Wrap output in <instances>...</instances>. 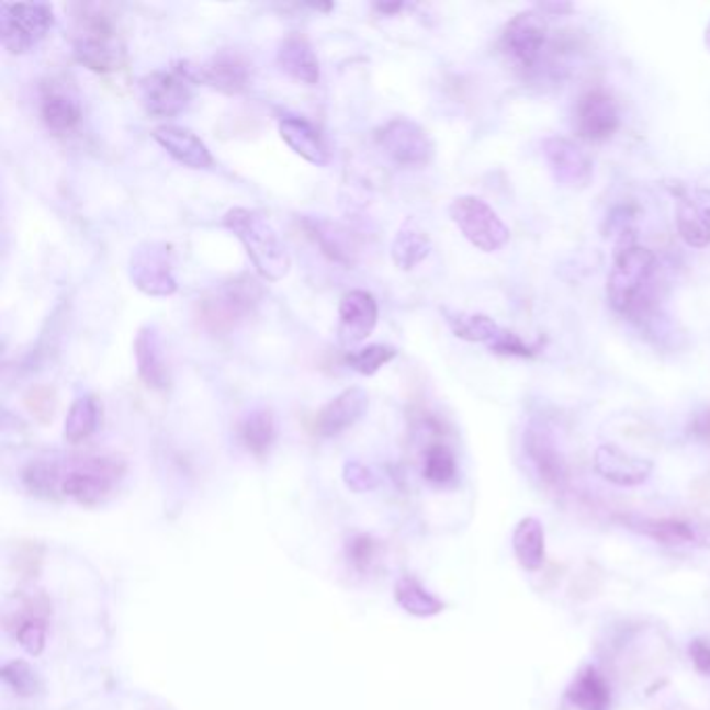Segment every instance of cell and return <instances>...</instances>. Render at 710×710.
<instances>
[{"mask_svg": "<svg viewBox=\"0 0 710 710\" xmlns=\"http://www.w3.org/2000/svg\"><path fill=\"white\" fill-rule=\"evenodd\" d=\"M140 101L146 113L157 120L176 117L192 101L190 80L180 71H153L140 80Z\"/></svg>", "mask_w": 710, "mask_h": 710, "instance_id": "7c38bea8", "label": "cell"}, {"mask_svg": "<svg viewBox=\"0 0 710 710\" xmlns=\"http://www.w3.org/2000/svg\"><path fill=\"white\" fill-rule=\"evenodd\" d=\"M617 519L631 531L642 533L665 546H696V544H700V533L691 523L681 521V519H650V517H635V515H621Z\"/></svg>", "mask_w": 710, "mask_h": 710, "instance_id": "7402d4cb", "label": "cell"}, {"mask_svg": "<svg viewBox=\"0 0 710 710\" xmlns=\"http://www.w3.org/2000/svg\"><path fill=\"white\" fill-rule=\"evenodd\" d=\"M224 225L244 244L257 273L267 282H280L290 273L292 257L263 213L236 206L225 213Z\"/></svg>", "mask_w": 710, "mask_h": 710, "instance_id": "3957f363", "label": "cell"}, {"mask_svg": "<svg viewBox=\"0 0 710 710\" xmlns=\"http://www.w3.org/2000/svg\"><path fill=\"white\" fill-rule=\"evenodd\" d=\"M398 350L394 346L371 345L346 354V365L352 367L361 375H375L380 369L394 361Z\"/></svg>", "mask_w": 710, "mask_h": 710, "instance_id": "e575fe53", "label": "cell"}, {"mask_svg": "<svg viewBox=\"0 0 710 710\" xmlns=\"http://www.w3.org/2000/svg\"><path fill=\"white\" fill-rule=\"evenodd\" d=\"M176 71L185 80L203 83L224 94H240L252 80L250 63L232 50H222L204 63L182 61Z\"/></svg>", "mask_w": 710, "mask_h": 710, "instance_id": "30bf717a", "label": "cell"}, {"mask_svg": "<svg viewBox=\"0 0 710 710\" xmlns=\"http://www.w3.org/2000/svg\"><path fill=\"white\" fill-rule=\"evenodd\" d=\"M621 125L619 106L609 92L596 88L579 97L575 106V129L588 143H605Z\"/></svg>", "mask_w": 710, "mask_h": 710, "instance_id": "4fadbf2b", "label": "cell"}, {"mask_svg": "<svg viewBox=\"0 0 710 710\" xmlns=\"http://www.w3.org/2000/svg\"><path fill=\"white\" fill-rule=\"evenodd\" d=\"M675 222H677L679 236L688 246L691 248L710 246L709 217L698 201H691L690 196H677Z\"/></svg>", "mask_w": 710, "mask_h": 710, "instance_id": "4dcf8cb0", "label": "cell"}, {"mask_svg": "<svg viewBox=\"0 0 710 710\" xmlns=\"http://www.w3.org/2000/svg\"><path fill=\"white\" fill-rule=\"evenodd\" d=\"M526 452H528L529 461L536 469V473L540 475V480L552 487V489H563L567 484V465L559 452V448L554 444V440L550 438L546 431L542 429H528L526 433Z\"/></svg>", "mask_w": 710, "mask_h": 710, "instance_id": "44dd1931", "label": "cell"}, {"mask_svg": "<svg viewBox=\"0 0 710 710\" xmlns=\"http://www.w3.org/2000/svg\"><path fill=\"white\" fill-rule=\"evenodd\" d=\"M305 227L308 236L322 248V252L329 261L345 267L354 264L359 250L354 238L346 227L327 219H306Z\"/></svg>", "mask_w": 710, "mask_h": 710, "instance_id": "d4e9b609", "label": "cell"}, {"mask_svg": "<svg viewBox=\"0 0 710 710\" xmlns=\"http://www.w3.org/2000/svg\"><path fill=\"white\" fill-rule=\"evenodd\" d=\"M2 681L21 698H32L41 694L44 684L38 670L25 661H11L2 667Z\"/></svg>", "mask_w": 710, "mask_h": 710, "instance_id": "d590c367", "label": "cell"}, {"mask_svg": "<svg viewBox=\"0 0 710 710\" xmlns=\"http://www.w3.org/2000/svg\"><path fill=\"white\" fill-rule=\"evenodd\" d=\"M153 138L161 144L176 161L190 169H211L215 162L209 146L194 132L180 125H159L153 129Z\"/></svg>", "mask_w": 710, "mask_h": 710, "instance_id": "ffe728a7", "label": "cell"}, {"mask_svg": "<svg viewBox=\"0 0 710 710\" xmlns=\"http://www.w3.org/2000/svg\"><path fill=\"white\" fill-rule=\"evenodd\" d=\"M544 159L549 162L550 171L554 182L571 188V190H584L591 183L594 167L588 155L567 138H546L542 143Z\"/></svg>", "mask_w": 710, "mask_h": 710, "instance_id": "5bb4252c", "label": "cell"}, {"mask_svg": "<svg viewBox=\"0 0 710 710\" xmlns=\"http://www.w3.org/2000/svg\"><path fill=\"white\" fill-rule=\"evenodd\" d=\"M129 280L146 296L167 298L178 292L173 252L165 243H144L129 257Z\"/></svg>", "mask_w": 710, "mask_h": 710, "instance_id": "9c48e42d", "label": "cell"}, {"mask_svg": "<svg viewBox=\"0 0 710 710\" xmlns=\"http://www.w3.org/2000/svg\"><path fill=\"white\" fill-rule=\"evenodd\" d=\"M394 598L401 609L406 610L413 617H421V619L436 617L447 609V605L438 596H433L429 589L424 588L413 577H403L396 582Z\"/></svg>", "mask_w": 710, "mask_h": 710, "instance_id": "1f68e13d", "label": "cell"}, {"mask_svg": "<svg viewBox=\"0 0 710 710\" xmlns=\"http://www.w3.org/2000/svg\"><path fill=\"white\" fill-rule=\"evenodd\" d=\"M690 658L694 669L710 679V642L709 640H694L690 644Z\"/></svg>", "mask_w": 710, "mask_h": 710, "instance_id": "60d3db41", "label": "cell"}, {"mask_svg": "<svg viewBox=\"0 0 710 710\" xmlns=\"http://www.w3.org/2000/svg\"><path fill=\"white\" fill-rule=\"evenodd\" d=\"M280 136L305 161L313 162L317 167H325L331 161V150L325 143L322 129L305 117H298V115L282 117L280 120Z\"/></svg>", "mask_w": 710, "mask_h": 710, "instance_id": "d6986e66", "label": "cell"}, {"mask_svg": "<svg viewBox=\"0 0 710 710\" xmlns=\"http://www.w3.org/2000/svg\"><path fill=\"white\" fill-rule=\"evenodd\" d=\"M41 117L44 125L55 134H67L81 122V104L78 97L57 83H50L41 99Z\"/></svg>", "mask_w": 710, "mask_h": 710, "instance_id": "cb8c5ba5", "label": "cell"}, {"mask_svg": "<svg viewBox=\"0 0 710 710\" xmlns=\"http://www.w3.org/2000/svg\"><path fill=\"white\" fill-rule=\"evenodd\" d=\"M447 322L457 338L477 345H494L503 331L500 325L482 313H447Z\"/></svg>", "mask_w": 710, "mask_h": 710, "instance_id": "d6a6232c", "label": "cell"}, {"mask_svg": "<svg viewBox=\"0 0 710 710\" xmlns=\"http://www.w3.org/2000/svg\"><path fill=\"white\" fill-rule=\"evenodd\" d=\"M565 698L577 710H610L612 705L609 681L591 665L577 673L565 691Z\"/></svg>", "mask_w": 710, "mask_h": 710, "instance_id": "4316f807", "label": "cell"}, {"mask_svg": "<svg viewBox=\"0 0 710 710\" xmlns=\"http://www.w3.org/2000/svg\"><path fill=\"white\" fill-rule=\"evenodd\" d=\"M546 46L549 21L542 9H529L515 15L500 36L503 55L523 74H533L540 67Z\"/></svg>", "mask_w": 710, "mask_h": 710, "instance_id": "52a82bcc", "label": "cell"}, {"mask_svg": "<svg viewBox=\"0 0 710 710\" xmlns=\"http://www.w3.org/2000/svg\"><path fill=\"white\" fill-rule=\"evenodd\" d=\"M278 65L292 80L315 86L322 78V65L315 48L301 34L288 36L278 48Z\"/></svg>", "mask_w": 710, "mask_h": 710, "instance_id": "603a6c76", "label": "cell"}, {"mask_svg": "<svg viewBox=\"0 0 710 710\" xmlns=\"http://www.w3.org/2000/svg\"><path fill=\"white\" fill-rule=\"evenodd\" d=\"M55 27V11L44 2H2L0 42L11 55H27Z\"/></svg>", "mask_w": 710, "mask_h": 710, "instance_id": "8992f818", "label": "cell"}, {"mask_svg": "<svg viewBox=\"0 0 710 710\" xmlns=\"http://www.w3.org/2000/svg\"><path fill=\"white\" fill-rule=\"evenodd\" d=\"M101 426V405L92 394L78 396L67 413L63 436L69 444L86 442Z\"/></svg>", "mask_w": 710, "mask_h": 710, "instance_id": "f546056e", "label": "cell"}, {"mask_svg": "<svg viewBox=\"0 0 710 710\" xmlns=\"http://www.w3.org/2000/svg\"><path fill=\"white\" fill-rule=\"evenodd\" d=\"M134 354H136L138 375L144 384L159 392L167 390L171 384V371L167 365L165 345L157 325L148 324L140 327L134 342Z\"/></svg>", "mask_w": 710, "mask_h": 710, "instance_id": "ac0fdd59", "label": "cell"}, {"mask_svg": "<svg viewBox=\"0 0 710 710\" xmlns=\"http://www.w3.org/2000/svg\"><path fill=\"white\" fill-rule=\"evenodd\" d=\"M369 408V394L363 387H348L331 398L315 415V433L322 438H336L354 426Z\"/></svg>", "mask_w": 710, "mask_h": 710, "instance_id": "e0dca14e", "label": "cell"}, {"mask_svg": "<svg viewBox=\"0 0 710 710\" xmlns=\"http://www.w3.org/2000/svg\"><path fill=\"white\" fill-rule=\"evenodd\" d=\"M338 340L345 348L361 345L367 340L380 319L377 301L367 290H350L346 292L338 308Z\"/></svg>", "mask_w": 710, "mask_h": 710, "instance_id": "9a60e30c", "label": "cell"}, {"mask_svg": "<svg viewBox=\"0 0 710 710\" xmlns=\"http://www.w3.org/2000/svg\"><path fill=\"white\" fill-rule=\"evenodd\" d=\"M74 57L94 74H113L127 63V46L117 23L102 4H78Z\"/></svg>", "mask_w": 710, "mask_h": 710, "instance_id": "7a4b0ae2", "label": "cell"}, {"mask_svg": "<svg viewBox=\"0 0 710 710\" xmlns=\"http://www.w3.org/2000/svg\"><path fill=\"white\" fill-rule=\"evenodd\" d=\"M512 552L519 567L536 573L546 563V533L540 519L526 517L512 531Z\"/></svg>", "mask_w": 710, "mask_h": 710, "instance_id": "484cf974", "label": "cell"}, {"mask_svg": "<svg viewBox=\"0 0 710 710\" xmlns=\"http://www.w3.org/2000/svg\"><path fill=\"white\" fill-rule=\"evenodd\" d=\"M489 348L498 354H510V357H531L533 354V348L526 345L515 331H508V329H503L500 336L496 338V342Z\"/></svg>", "mask_w": 710, "mask_h": 710, "instance_id": "ab89813d", "label": "cell"}, {"mask_svg": "<svg viewBox=\"0 0 710 710\" xmlns=\"http://www.w3.org/2000/svg\"><path fill=\"white\" fill-rule=\"evenodd\" d=\"M345 482L346 486L354 489V492H369V489L377 486L375 473L363 463H359V461L346 463Z\"/></svg>", "mask_w": 710, "mask_h": 710, "instance_id": "f35d334b", "label": "cell"}, {"mask_svg": "<svg viewBox=\"0 0 710 710\" xmlns=\"http://www.w3.org/2000/svg\"><path fill=\"white\" fill-rule=\"evenodd\" d=\"M594 469L602 480L615 486L633 487L649 482L654 463L650 459L630 454L619 447L602 444L594 452Z\"/></svg>", "mask_w": 710, "mask_h": 710, "instance_id": "2e32d148", "label": "cell"}, {"mask_svg": "<svg viewBox=\"0 0 710 710\" xmlns=\"http://www.w3.org/2000/svg\"><path fill=\"white\" fill-rule=\"evenodd\" d=\"M457 459L447 444H431L424 454V477L433 486H448L457 480Z\"/></svg>", "mask_w": 710, "mask_h": 710, "instance_id": "836d02e7", "label": "cell"}, {"mask_svg": "<svg viewBox=\"0 0 710 710\" xmlns=\"http://www.w3.org/2000/svg\"><path fill=\"white\" fill-rule=\"evenodd\" d=\"M278 438L275 415L269 408L250 410L238 424V440L250 454L263 459Z\"/></svg>", "mask_w": 710, "mask_h": 710, "instance_id": "83f0119b", "label": "cell"}, {"mask_svg": "<svg viewBox=\"0 0 710 710\" xmlns=\"http://www.w3.org/2000/svg\"><path fill=\"white\" fill-rule=\"evenodd\" d=\"M431 252V243L427 238L426 232L415 224L413 219L405 222V225L398 229L392 243V261L403 269L410 271L417 264L424 263Z\"/></svg>", "mask_w": 710, "mask_h": 710, "instance_id": "f1b7e54d", "label": "cell"}, {"mask_svg": "<svg viewBox=\"0 0 710 710\" xmlns=\"http://www.w3.org/2000/svg\"><path fill=\"white\" fill-rule=\"evenodd\" d=\"M375 9L380 11V13H398V11H403L405 9V4L403 2H394V4H375Z\"/></svg>", "mask_w": 710, "mask_h": 710, "instance_id": "7bdbcfd3", "label": "cell"}, {"mask_svg": "<svg viewBox=\"0 0 710 710\" xmlns=\"http://www.w3.org/2000/svg\"><path fill=\"white\" fill-rule=\"evenodd\" d=\"M375 140L392 161L403 167H424L433 159L436 150L426 129L405 117L387 122L382 129H377Z\"/></svg>", "mask_w": 710, "mask_h": 710, "instance_id": "8fae6325", "label": "cell"}, {"mask_svg": "<svg viewBox=\"0 0 710 710\" xmlns=\"http://www.w3.org/2000/svg\"><path fill=\"white\" fill-rule=\"evenodd\" d=\"M261 298V284L250 275H240L204 294L199 301V322L211 334H227L257 311Z\"/></svg>", "mask_w": 710, "mask_h": 710, "instance_id": "5b68a950", "label": "cell"}, {"mask_svg": "<svg viewBox=\"0 0 710 710\" xmlns=\"http://www.w3.org/2000/svg\"><path fill=\"white\" fill-rule=\"evenodd\" d=\"M450 219L469 243L484 252H496L510 240L505 222L498 213L477 196H459L450 204Z\"/></svg>", "mask_w": 710, "mask_h": 710, "instance_id": "ba28073f", "label": "cell"}, {"mask_svg": "<svg viewBox=\"0 0 710 710\" xmlns=\"http://www.w3.org/2000/svg\"><path fill=\"white\" fill-rule=\"evenodd\" d=\"M707 46H709L710 48V25H709V30H707Z\"/></svg>", "mask_w": 710, "mask_h": 710, "instance_id": "f6af8a7d", "label": "cell"}, {"mask_svg": "<svg viewBox=\"0 0 710 710\" xmlns=\"http://www.w3.org/2000/svg\"><path fill=\"white\" fill-rule=\"evenodd\" d=\"M59 496L71 498L83 507L102 505L125 475L120 457H67L55 459Z\"/></svg>", "mask_w": 710, "mask_h": 710, "instance_id": "277c9868", "label": "cell"}, {"mask_svg": "<svg viewBox=\"0 0 710 710\" xmlns=\"http://www.w3.org/2000/svg\"><path fill=\"white\" fill-rule=\"evenodd\" d=\"M656 273V255L633 238H621L615 250L607 296L619 315L640 319L652 306V282Z\"/></svg>", "mask_w": 710, "mask_h": 710, "instance_id": "6da1fadb", "label": "cell"}, {"mask_svg": "<svg viewBox=\"0 0 710 710\" xmlns=\"http://www.w3.org/2000/svg\"><path fill=\"white\" fill-rule=\"evenodd\" d=\"M690 436L705 444H710V408L694 415L690 421Z\"/></svg>", "mask_w": 710, "mask_h": 710, "instance_id": "b9f144b4", "label": "cell"}, {"mask_svg": "<svg viewBox=\"0 0 710 710\" xmlns=\"http://www.w3.org/2000/svg\"><path fill=\"white\" fill-rule=\"evenodd\" d=\"M15 638L21 649L30 656H38L46 649V617L42 615H20L15 619Z\"/></svg>", "mask_w": 710, "mask_h": 710, "instance_id": "8d00e7d4", "label": "cell"}, {"mask_svg": "<svg viewBox=\"0 0 710 710\" xmlns=\"http://www.w3.org/2000/svg\"><path fill=\"white\" fill-rule=\"evenodd\" d=\"M377 542L371 538V536H357L350 544H348V556H350V563L354 565V568L359 571H369L371 565L375 563L377 559Z\"/></svg>", "mask_w": 710, "mask_h": 710, "instance_id": "74e56055", "label": "cell"}, {"mask_svg": "<svg viewBox=\"0 0 710 710\" xmlns=\"http://www.w3.org/2000/svg\"><path fill=\"white\" fill-rule=\"evenodd\" d=\"M700 196L705 199V201L700 203V206H702V211L707 213V217H709V222H710V192H700Z\"/></svg>", "mask_w": 710, "mask_h": 710, "instance_id": "ee69618b", "label": "cell"}]
</instances>
